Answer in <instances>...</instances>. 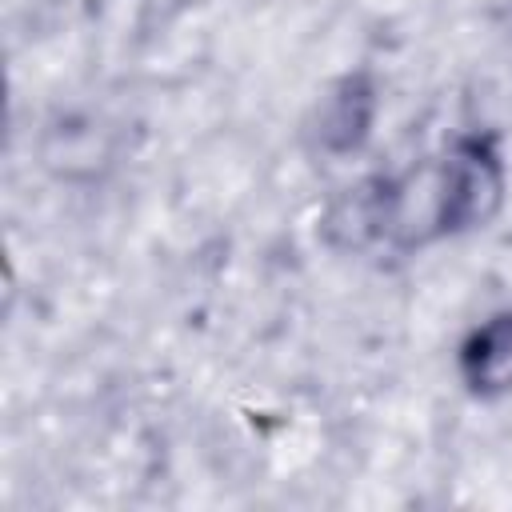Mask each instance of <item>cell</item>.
I'll return each mask as SVG.
<instances>
[{
    "instance_id": "2",
    "label": "cell",
    "mask_w": 512,
    "mask_h": 512,
    "mask_svg": "<svg viewBox=\"0 0 512 512\" xmlns=\"http://www.w3.org/2000/svg\"><path fill=\"white\" fill-rule=\"evenodd\" d=\"M376 112H380V92H376L372 72L360 68V72L340 76L312 108V120H308L312 148L320 156H332V160L360 152L372 136Z\"/></svg>"
},
{
    "instance_id": "1",
    "label": "cell",
    "mask_w": 512,
    "mask_h": 512,
    "mask_svg": "<svg viewBox=\"0 0 512 512\" xmlns=\"http://www.w3.org/2000/svg\"><path fill=\"white\" fill-rule=\"evenodd\" d=\"M440 240L484 228L504 204V156L492 132L456 136L436 156Z\"/></svg>"
},
{
    "instance_id": "3",
    "label": "cell",
    "mask_w": 512,
    "mask_h": 512,
    "mask_svg": "<svg viewBox=\"0 0 512 512\" xmlns=\"http://www.w3.org/2000/svg\"><path fill=\"white\" fill-rule=\"evenodd\" d=\"M460 380L472 396L496 400L512 392V308L476 324L456 352Z\"/></svg>"
}]
</instances>
